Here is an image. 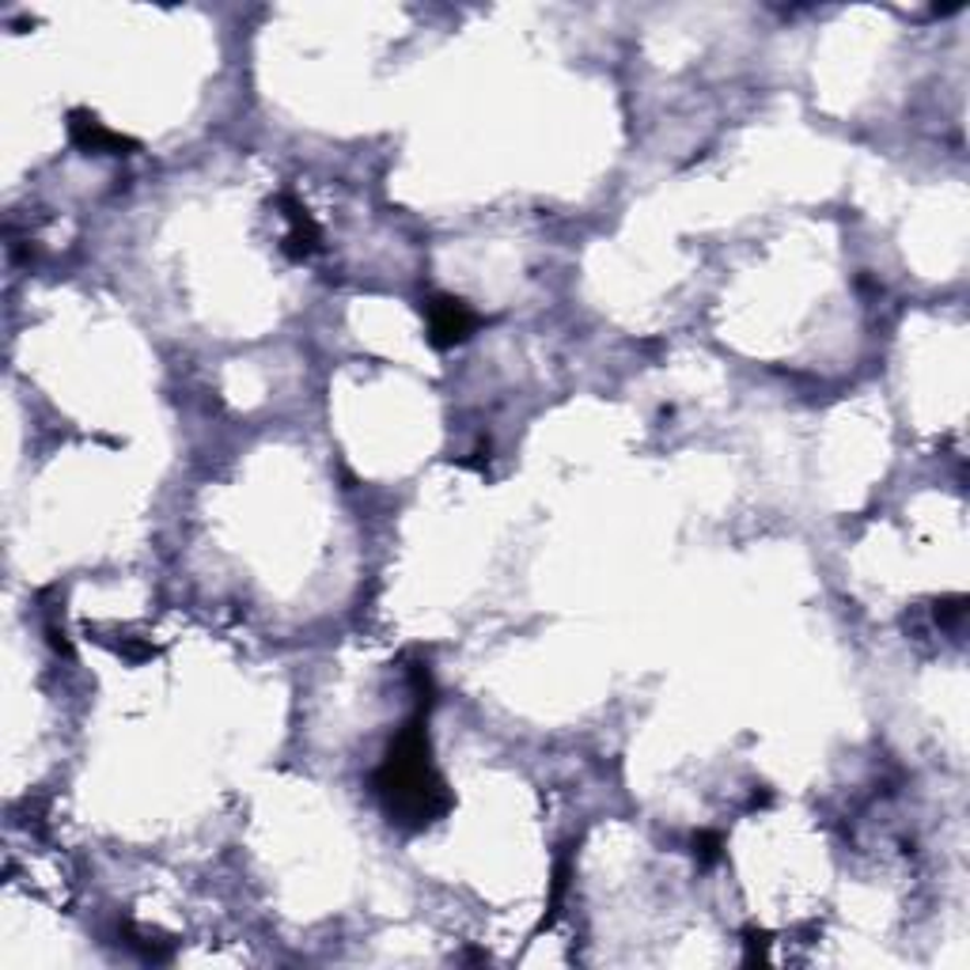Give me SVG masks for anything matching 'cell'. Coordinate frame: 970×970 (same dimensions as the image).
I'll list each match as a JSON object with an SVG mask.
<instances>
[{"label": "cell", "instance_id": "obj_7", "mask_svg": "<svg viewBox=\"0 0 970 970\" xmlns=\"http://www.w3.org/2000/svg\"><path fill=\"white\" fill-rule=\"evenodd\" d=\"M754 959H766V936L762 933H751V940H747V963H754Z\"/></svg>", "mask_w": 970, "mask_h": 970}, {"label": "cell", "instance_id": "obj_5", "mask_svg": "<svg viewBox=\"0 0 970 970\" xmlns=\"http://www.w3.org/2000/svg\"><path fill=\"white\" fill-rule=\"evenodd\" d=\"M694 853L702 861H717V853H720V838L717 834H697L694 838Z\"/></svg>", "mask_w": 970, "mask_h": 970}, {"label": "cell", "instance_id": "obj_1", "mask_svg": "<svg viewBox=\"0 0 970 970\" xmlns=\"http://www.w3.org/2000/svg\"><path fill=\"white\" fill-rule=\"evenodd\" d=\"M376 793L388 804L391 816L406 827H425L451 808L448 788L429 762V739H425L422 720L399 731L388 762L376 774Z\"/></svg>", "mask_w": 970, "mask_h": 970}, {"label": "cell", "instance_id": "obj_4", "mask_svg": "<svg viewBox=\"0 0 970 970\" xmlns=\"http://www.w3.org/2000/svg\"><path fill=\"white\" fill-rule=\"evenodd\" d=\"M285 217H289V235H285V251L292 254V258H308V254L319 251V228L315 220H311V212L303 209V205H296L292 197H285Z\"/></svg>", "mask_w": 970, "mask_h": 970}, {"label": "cell", "instance_id": "obj_6", "mask_svg": "<svg viewBox=\"0 0 970 970\" xmlns=\"http://www.w3.org/2000/svg\"><path fill=\"white\" fill-rule=\"evenodd\" d=\"M963 614V599H948L944 607H936V622H956Z\"/></svg>", "mask_w": 970, "mask_h": 970}, {"label": "cell", "instance_id": "obj_2", "mask_svg": "<svg viewBox=\"0 0 970 970\" xmlns=\"http://www.w3.org/2000/svg\"><path fill=\"white\" fill-rule=\"evenodd\" d=\"M425 319H429V342L437 349H448V345H459L466 334L474 331V311L466 308L455 296H437V300L425 303Z\"/></svg>", "mask_w": 970, "mask_h": 970}, {"label": "cell", "instance_id": "obj_3", "mask_svg": "<svg viewBox=\"0 0 970 970\" xmlns=\"http://www.w3.org/2000/svg\"><path fill=\"white\" fill-rule=\"evenodd\" d=\"M69 134L72 141H77L84 152H114L122 155V148H134V141L122 134H114V129H106L103 122L95 118V114L88 111H72L69 114Z\"/></svg>", "mask_w": 970, "mask_h": 970}]
</instances>
